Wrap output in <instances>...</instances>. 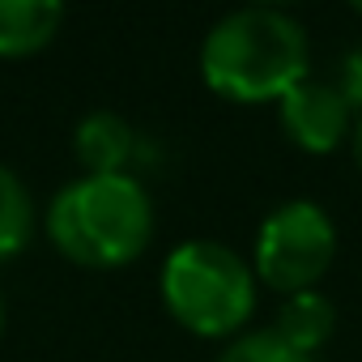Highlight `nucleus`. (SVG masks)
Returning <instances> with one entry per match:
<instances>
[{
  "mask_svg": "<svg viewBox=\"0 0 362 362\" xmlns=\"http://www.w3.org/2000/svg\"><path fill=\"white\" fill-rule=\"evenodd\" d=\"M332 324H337V311H332L328 294H320V290H303V294H286V303L277 307L273 332H277L290 349L315 358V349L332 337Z\"/></svg>",
  "mask_w": 362,
  "mask_h": 362,
  "instance_id": "nucleus-8",
  "label": "nucleus"
},
{
  "mask_svg": "<svg viewBox=\"0 0 362 362\" xmlns=\"http://www.w3.org/2000/svg\"><path fill=\"white\" fill-rule=\"evenodd\" d=\"M354 13H358V18H362V5H354Z\"/></svg>",
  "mask_w": 362,
  "mask_h": 362,
  "instance_id": "nucleus-13",
  "label": "nucleus"
},
{
  "mask_svg": "<svg viewBox=\"0 0 362 362\" xmlns=\"http://www.w3.org/2000/svg\"><path fill=\"white\" fill-rule=\"evenodd\" d=\"M277 111H281L286 136H290L298 149H307V153H328V149H337V145L349 136V128H354V107L345 103V94H341L337 86H324V81H303V86H294V90L277 103Z\"/></svg>",
  "mask_w": 362,
  "mask_h": 362,
  "instance_id": "nucleus-5",
  "label": "nucleus"
},
{
  "mask_svg": "<svg viewBox=\"0 0 362 362\" xmlns=\"http://www.w3.org/2000/svg\"><path fill=\"white\" fill-rule=\"evenodd\" d=\"M0 324H5V311H0Z\"/></svg>",
  "mask_w": 362,
  "mask_h": 362,
  "instance_id": "nucleus-14",
  "label": "nucleus"
},
{
  "mask_svg": "<svg viewBox=\"0 0 362 362\" xmlns=\"http://www.w3.org/2000/svg\"><path fill=\"white\" fill-rule=\"evenodd\" d=\"M52 243L86 269H119L153 239V205L132 175H81L47 209Z\"/></svg>",
  "mask_w": 362,
  "mask_h": 362,
  "instance_id": "nucleus-2",
  "label": "nucleus"
},
{
  "mask_svg": "<svg viewBox=\"0 0 362 362\" xmlns=\"http://www.w3.org/2000/svg\"><path fill=\"white\" fill-rule=\"evenodd\" d=\"M162 303L197 337H230L256 307V269L222 243L192 239L162 264Z\"/></svg>",
  "mask_w": 362,
  "mask_h": 362,
  "instance_id": "nucleus-3",
  "label": "nucleus"
},
{
  "mask_svg": "<svg viewBox=\"0 0 362 362\" xmlns=\"http://www.w3.org/2000/svg\"><path fill=\"white\" fill-rule=\"evenodd\" d=\"M64 22L56 0H0V56H35L43 52Z\"/></svg>",
  "mask_w": 362,
  "mask_h": 362,
  "instance_id": "nucleus-7",
  "label": "nucleus"
},
{
  "mask_svg": "<svg viewBox=\"0 0 362 362\" xmlns=\"http://www.w3.org/2000/svg\"><path fill=\"white\" fill-rule=\"evenodd\" d=\"M132 124L115 111H94L77 124L73 149L86 175H124L128 158H132Z\"/></svg>",
  "mask_w": 362,
  "mask_h": 362,
  "instance_id": "nucleus-6",
  "label": "nucleus"
},
{
  "mask_svg": "<svg viewBox=\"0 0 362 362\" xmlns=\"http://www.w3.org/2000/svg\"><path fill=\"white\" fill-rule=\"evenodd\" d=\"M349 149H354V162L362 170V111L354 115V128H349Z\"/></svg>",
  "mask_w": 362,
  "mask_h": 362,
  "instance_id": "nucleus-12",
  "label": "nucleus"
},
{
  "mask_svg": "<svg viewBox=\"0 0 362 362\" xmlns=\"http://www.w3.org/2000/svg\"><path fill=\"white\" fill-rule=\"evenodd\" d=\"M218 362H315V358L290 349L273 328H260V332H247V337L230 341Z\"/></svg>",
  "mask_w": 362,
  "mask_h": 362,
  "instance_id": "nucleus-10",
  "label": "nucleus"
},
{
  "mask_svg": "<svg viewBox=\"0 0 362 362\" xmlns=\"http://www.w3.org/2000/svg\"><path fill=\"white\" fill-rule=\"evenodd\" d=\"M30 239V192L22 179L0 162V260L22 252Z\"/></svg>",
  "mask_w": 362,
  "mask_h": 362,
  "instance_id": "nucleus-9",
  "label": "nucleus"
},
{
  "mask_svg": "<svg viewBox=\"0 0 362 362\" xmlns=\"http://www.w3.org/2000/svg\"><path fill=\"white\" fill-rule=\"evenodd\" d=\"M337 90L345 94L349 107L362 111V47H354V52L341 60V81H337Z\"/></svg>",
  "mask_w": 362,
  "mask_h": 362,
  "instance_id": "nucleus-11",
  "label": "nucleus"
},
{
  "mask_svg": "<svg viewBox=\"0 0 362 362\" xmlns=\"http://www.w3.org/2000/svg\"><path fill=\"white\" fill-rule=\"evenodd\" d=\"M307 30L269 5L226 13L201 43L205 86L235 103H281L294 86L307 81Z\"/></svg>",
  "mask_w": 362,
  "mask_h": 362,
  "instance_id": "nucleus-1",
  "label": "nucleus"
},
{
  "mask_svg": "<svg viewBox=\"0 0 362 362\" xmlns=\"http://www.w3.org/2000/svg\"><path fill=\"white\" fill-rule=\"evenodd\" d=\"M337 256V226L315 201L277 205L256 235V277L277 294L315 290Z\"/></svg>",
  "mask_w": 362,
  "mask_h": 362,
  "instance_id": "nucleus-4",
  "label": "nucleus"
}]
</instances>
